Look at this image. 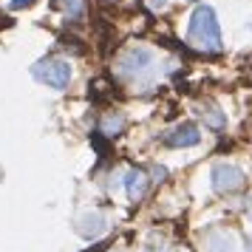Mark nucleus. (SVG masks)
<instances>
[{"mask_svg":"<svg viewBox=\"0 0 252 252\" xmlns=\"http://www.w3.org/2000/svg\"><path fill=\"white\" fill-rule=\"evenodd\" d=\"M187 46L204 54H221L224 40H221V26L216 20V12L210 6H195L190 26H187Z\"/></svg>","mask_w":252,"mask_h":252,"instance_id":"f257e3e1","label":"nucleus"},{"mask_svg":"<svg viewBox=\"0 0 252 252\" xmlns=\"http://www.w3.org/2000/svg\"><path fill=\"white\" fill-rule=\"evenodd\" d=\"M156 68V57H153V51L145 46H130L125 48L119 60H116V71H119V77L127 82H142L148 80L150 74Z\"/></svg>","mask_w":252,"mask_h":252,"instance_id":"f03ea898","label":"nucleus"},{"mask_svg":"<svg viewBox=\"0 0 252 252\" xmlns=\"http://www.w3.org/2000/svg\"><path fill=\"white\" fill-rule=\"evenodd\" d=\"M32 74H34L37 82H43L48 88H54V91H63V88H68L71 82V65L68 60H60V57H46L40 60L37 65H32Z\"/></svg>","mask_w":252,"mask_h":252,"instance_id":"7ed1b4c3","label":"nucleus"},{"mask_svg":"<svg viewBox=\"0 0 252 252\" xmlns=\"http://www.w3.org/2000/svg\"><path fill=\"white\" fill-rule=\"evenodd\" d=\"M210 179H213V190L218 195H229V193H238L241 187L247 184V176L241 167L235 164H216L213 173H210Z\"/></svg>","mask_w":252,"mask_h":252,"instance_id":"20e7f679","label":"nucleus"},{"mask_svg":"<svg viewBox=\"0 0 252 252\" xmlns=\"http://www.w3.org/2000/svg\"><path fill=\"white\" fill-rule=\"evenodd\" d=\"M161 142H164L167 148H193V145L201 142V130H198L195 122H179L176 127H170V130L164 133Z\"/></svg>","mask_w":252,"mask_h":252,"instance_id":"39448f33","label":"nucleus"},{"mask_svg":"<svg viewBox=\"0 0 252 252\" xmlns=\"http://www.w3.org/2000/svg\"><path fill=\"white\" fill-rule=\"evenodd\" d=\"M195 108H198L195 114L204 119V125H207V127H213V130H224V125H227V116H224V111H221L216 102L204 99V102H198Z\"/></svg>","mask_w":252,"mask_h":252,"instance_id":"423d86ee","label":"nucleus"},{"mask_svg":"<svg viewBox=\"0 0 252 252\" xmlns=\"http://www.w3.org/2000/svg\"><path fill=\"white\" fill-rule=\"evenodd\" d=\"M148 173L145 170H130L125 179V190H127V198L130 201H142L145 193H148Z\"/></svg>","mask_w":252,"mask_h":252,"instance_id":"0eeeda50","label":"nucleus"},{"mask_svg":"<svg viewBox=\"0 0 252 252\" xmlns=\"http://www.w3.org/2000/svg\"><path fill=\"white\" fill-rule=\"evenodd\" d=\"M207 252H235V235L227 229H213L207 235Z\"/></svg>","mask_w":252,"mask_h":252,"instance_id":"6e6552de","label":"nucleus"},{"mask_svg":"<svg viewBox=\"0 0 252 252\" xmlns=\"http://www.w3.org/2000/svg\"><path fill=\"white\" fill-rule=\"evenodd\" d=\"M77 229H80L85 238H96L99 232H105V216L99 213H85L77 218Z\"/></svg>","mask_w":252,"mask_h":252,"instance_id":"1a4fd4ad","label":"nucleus"},{"mask_svg":"<svg viewBox=\"0 0 252 252\" xmlns=\"http://www.w3.org/2000/svg\"><path fill=\"white\" fill-rule=\"evenodd\" d=\"M122 127H125V116L122 114H108L102 122V133L108 136H116V133H122Z\"/></svg>","mask_w":252,"mask_h":252,"instance_id":"9d476101","label":"nucleus"},{"mask_svg":"<svg viewBox=\"0 0 252 252\" xmlns=\"http://www.w3.org/2000/svg\"><path fill=\"white\" fill-rule=\"evenodd\" d=\"M60 6H63V12L68 14L71 20H80L82 12H85V0H60Z\"/></svg>","mask_w":252,"mask_h":252,"instance_id":"9b49d317","label":"nucleus"},{"mask_svg":"<svg viewBox=\"0 0 252 252\" xmlns=\"http://www.w3.org/2000/svg\"><path fill=\"white\" fill-rule=\"evenodd\" d=\"M37 0H9V6L12 9H29V6H34Z\"/></svg>","mask_w":252,"mask_h":252,"instance_id":"f8f14e48","label":"nucleus"},{"mask_svg":"<svg viewBox=\"0 0 252 252\" xmlns=\"http://www.w3.org/2000/svg\"><path fill=\"white\" fill-rule=\"evenodd\" d=\"M148 6L153 12H161V9H167V0H148Z\"/></svg>","mask_w":252,"mask_h":252,"instance_id":"ddd939ff","label":"nucleus"},{"mask_svg":"<svg viewBox=\"0 0 252 252\" xmlns=\"http://www.w3.org/2000/svg\"><path fill=\"white\" fill-rule=\"evenodd\" d=\"M247 252H252V238H250V241H247Z\"/></svg>","mask_w":252,"mask_h":252,"instance_id":"4468645a","label":"nucleus"},{"mask_svg":"<svg viewBox=\"0 0 252 252\" xmlns=\"http://www.w3.org/2000/svg\"><path fill=\"white\" fill-rule=\"evenodd\" d=\"M190 3H195V0H190Z\"/></svg>","mask_w":252,"mask_h":252,"instance_id":"2eb2a0df","label":"nucleus"}]
</instances>
